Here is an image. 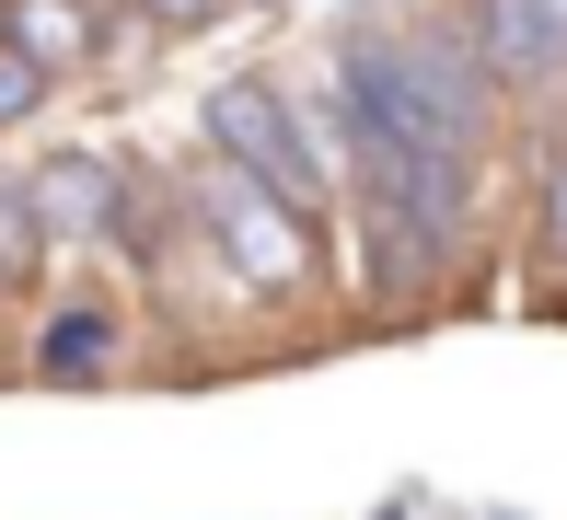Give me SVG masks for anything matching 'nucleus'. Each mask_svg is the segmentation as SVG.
Instances as JSON below:
<instances>
[{
  "instance_id": "nucleus-7",
  "label": "nucleus",
  "mask_w": 567,
  "mask_h": 520,
  "mask_svg": "<svg viewBox=\"0 0 567 520\" xmlns=\"http://www.w3.org/2000/svg\"><path fill=\"white\" fill-rule=\"evenodd\" d=\"M105 347H116L105 312H59V324H47V371H59V382H93V371H105Z\"/></svg>"
},
{
  "instance_id": "nucleus-2",
  "label": "nucleus",
  "mask_w": 567,
  "mask_h": 520,
  "mask_svg": "<svg viewBox=\"0 0 567 520\" xmlns=\"http://www.w3.org/2000/svg\"><path fill=\"white\" fill-rule=\"evenodd\" d=\"M209 150L244 174V186H267L290 220H313V208L337 197V174H324L313 127H301V104L278 93V82H220V93H209Z\"/></svg>"
},
{
  "instance_id": "nucleus-1",
  "label": "nucleus",
  "mask_w": 567,
  "mask_h": 520,
  "mask_svg": "<svg viewBox=\"0 0 567 520\" xmlns=\"http://www.w3.org/2000/svg\"><path fill=\"white\" fill-rule=\"evenodd\" d=\"M337 116L359 174L382 186V220L405 243H452L463 197H475V150H486V70L463 46H337Z\"/></svg>"
},
{
  "instance_id": "nucleus-5",
  "label": "nucleus",
  "mask_w": 567,
  "mask_h": 520,
  "mask_svg": "<svg viewBox=\"0 0 567 520\" xmlns=\"http://www.w3.org/2000/svg\"><path fill=\"white\" fill-rule=\"evenodd\" d=\"M23 220H35V243H93V231H116V174L93 163V150H59V163L35 174V186H12Z\"/></svg>"
},
{
  "instance_id": "nucleus-3",
  "label": "nucleus",
  "mask_w": 567,
  "mask_h": 520,
  "mask_svg": "<svg viewBox=\"0 0 567 520\" xmlns=\"http://www.w3.org/2000/svg\"><path fill=\"white\" fill-rule=\"evenodd\" d=\"M197 208H209V231L231 243V267H244L255 290H301V267H313V220H290L267 186H244L220 150H209V174H197Z\"/></svg>"
},
{
  "instance_id": "nucleus-11",
  "label": "nucleus",
  "mask_w": 567,
  "mask_h": 520,
  "mask_svg": "<svg viewBox=\"0 0 567 520\" xmlns=\"http://www.w3.org/2000/svg\"><path fill=\"white\" fill-rule=\"evenodd\" d=\"M545 243H556V254H567V186H556V220H545Z\"/></svg>"
},
{
  "instance_id": "nucleus-9",
  "label": "nucleus",
  "mask_w": 567,
  "mask_h": 520,
  "mask_svg": "<svg viewBox=\"0 0 567 520\" xmlns=\"http://www.w3.org/2000/svg\"><path fill=\"white\" fill-rule=\"evenodd\" d=\"M12 267H35V220H23V197L0 186V278H12Z\"/></svg>"
},
{
  "instance_id": "nucleus-6",
  "label": "nucleus",
  "mask_w": 567,
  "mask_h": 520,
  "mask_svg": "<svg viewBox=\"0 0 567 520\" xmlns=\"http://www.w3.org/2000/svg\"><path fill=\"white\" fill-rule=\"evenodd\" d=\"M0 35H12L23 59H35L47 82H59V70L93 46V23H82V0H12V12H0Z\"/></svg>"
},
{
  "instance_id": "nucleus-8",
  "label": "nucleus",
  "mask_w": 567,
  "mask_h": 520,
  "mask_svg": "<svg viewBox=\"0 0 567 520\" xmlns=\"http://www.w3.org/2000/svg\"><path fill=\"white\" fill-rule=\"evenodd\" d=\"M35 93H47V70L23 59L12 35H0V127H12V116H35Z\"/></svg>"
},
{
  "instance_id": "nucleus-10",
  "label": "nucleus",
  "mask_w": 567,
  "mask_h": 520,
  "mask_svg": "<svg viewBox=\"0 0 567 520\" xmlns=\"http://www.w3.org/2000/svg\"><path fill=\"white\" fill-rule=\"evenodd\" d=\"M140 12H151V23H163V35H197V23H209V12H220V0H140Z\"/></svg>"
},
{
  "instance_id": "nucleus-4",
  "label": "nucleus",
  "mask_w": 567,
  "mask_h": 520,
  "mask_svg": "<svg viewBox=\"0 0 567 520\" xmlns=\"http://www.w3.org/2000/svg\"><path fill=\"white\" fill-rule=\"evenodd\" d=\"M475 70L567 82V0H475Z\"/></svg>"
}]
</instances>
